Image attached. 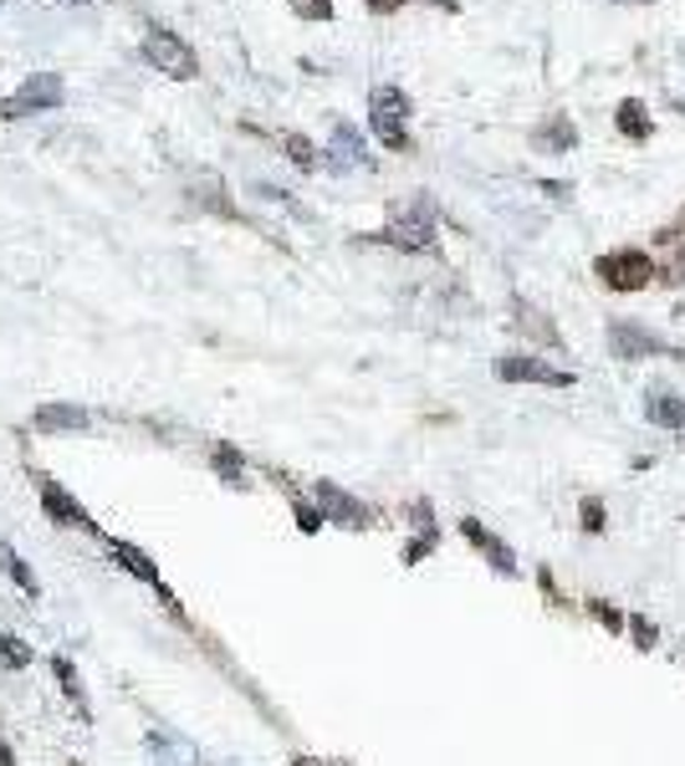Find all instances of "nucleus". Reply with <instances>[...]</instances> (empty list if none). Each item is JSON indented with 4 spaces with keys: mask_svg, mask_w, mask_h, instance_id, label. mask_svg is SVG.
Here are the masks:
<instances>
[{
    "mask_svg": "<svg viewBox=\"0 0 685 766\" xmlns=\"http://www.w3.org/2000/svg\"><path fill=\"white\" fill-rule=\"evenodd\" d=\"M31 481H36V506H42V516L52 521V527H57V531H82V537H98V542H103V527L92 521V511L77 502L72 491L61 486L57 475L36 471Z\"/></svg>",
    "mask_w": 685,
    "mask_h": 766,
    "instance_id": "f257e3e1",
    "label": "nucleus"
},
{
    "mask_svg": "<svg viewBox=\"0 0 685 766\" xmlns=\"http://www.w3.org/2000/svg\"><path fill=\"white\" fill-rule=\"evenodd\" d=\"M138 57L149 61L154 72L175 77V82H194V77H200V57H194V46L184 42L179 31L149 26L144 31V42H138Z\"/></svg>",
    "mask_w": 685,
    "mask_h": 766,
    "instance_id": "f03ea898",
    "label": "nucleus"
},
{
    "mask_svg": "<svg viewBox=\"0 0 685 766\" xmlns=\"http://www.w3.org/2000/svg\"><path fill=\"white\" fill-rule=\"evenodd\" d=\"M103 552H108V562H113L119 573H128L134 583H144V588L159 593V604H165L169 613H175V619L184 613V608H179V598H175V588H169L165 573H159V562H154L138 542H128V537H103Z\"/></svg>",
    "mask_w": 685,
    "mask_h": 766,
    "instance_id": "7ed1b4c3",
    "label": "nucleus"
},
{
    "mask_svg": "<svg viewBox=\"0 0 685 766\" xmlns=\"http://www.w3.org/2000/svg\"><path fill=\"white\" fill-rule=\"evenodd\" d=\"M67 103V82L57 72H31L11 98H0V119H31V113H57Z\"/></svg>",
    "mask_w": 685,
    "mask_h": 766,
    "instance_id": "20e7f679",
    "label": "nucleus"
},
{
    "mask_svg": "<svg viewBox=\"0 0 685 766\" xmlns=\"http://www.w3.org/2000/svg\"><path fill=\"white\" fill-rule=\"evenodd\" d=\"M373 240H384V246H394V251H435V200L419 194L415 205L400 210L394 225H384Z\"/></svg>",
    "mask_w": 685,
    "mask_h": 766,
    "instance_id": "39448f33",
    "label": "nucleus"
},
{
    "mask_svg": "<svg viewBox=\"0 0 685 766\" xmlns=\"http://www.w3.org/2000/svg\"><path fill=\"white\" fill-rule=\"evenodd\" d=\"M369 128L384 148H409V103H404L400 88L369 92Z\"/></svg>",
    "mask_w": 685,
    "mask_h": 766,
    "instance_id": "423d86ee",
    "label": "nucleus"
},
{
    "mask_svg": "<svg viewBox=\"0 0 685 766\" xmlns=\"http://www.w3.org/2000/svg\"><path fill=\"white\" fill-rule=\"evenodd\" d=\"M31 429L46 435V440H72V435H88L92 429V409L77 404V398H46L31 409Z\"/></svg>",
    "mask_w": 685,
    "mask_h": 766,
    "instance_id": "0eeeda50",
    "label": "nucleus"
},
{
    "mask_svg": "<svg viewBox=\"0 0 685 766\" xmlns=\"http://www.w3.org/2000/svg\"><path fill=\"white\" fill-rule=\"evenodd\" d=\"M313 506L323 511L328 527H348V531H369L373 527V506H363L358 496H348L338 481H313Z\"/></svg>",
    "mask_w": 685,
    "mask_h": 766,
    "instance_id": "6e6552de",
    "label": "nucleus"
},
{
    "mask_svg": "<svg viewBox=\"0 0 685 766\" xmlns=\"http://www.w3.org/2000/svg\"><path fill=\"white\" fill-rule=\"evenodd\" d=\"M598 277H604V286L609 292H640V286H650V277H655V261L644 251H609V256H598L594 266Z\"/></svg>",
    "mask_w": 685,
    "mask_h": 766,
    "instance_id": "1a4fd4ad",
    "label": "nucleus"
},
{
    "mask_svg": "<svg viewBox=\"0 0 685 766\" xmlns=\"http://www.w3.org/2000/svg\"><path fill=\"white\" fill-rule=\"evenodd\" d=\"M660 353H675L660 333H650V327H640V323H625V317H614L609 323V358H619V363H640V358H660Z\"/></svg>",
    "mask_w": 685,
    "mask_h": 766,
    "instance_id": "9d476101",
    "label": "nucleus"
},
{
    "mask_svg": "<svg viewBox=\"0 0 685 766\" xmlns=\"http://www.w3.org/2000/svg\"><path fill=\"white\" fill-rule=\"evenodd\" d=\"M323 169L328 174H348V169H373V159H369V144H363V133L353 128V123H333V138H328V148H323Z\"/></svg>",
    "mask_w": 685,
    "mask_h": 766,
    "instance_id": "9b49d317",
    "label": "nucleus"
},
{
    "mask_svg": "<svg viewBox=\"0 0 685 766\" xmlns=\"http://www.w3.org/2000/svg\"><path fill=\"white\" fill-rule=\"evenodd\" d=\"M496 379L502 383H542V388H573V373L568 369H552L548 358H527V353L496 358Z\"/></svg>",
    "mask_w": 685,
    "mask_h": 766,
    "instance_id": "f8f14e48",
    "label": "nucleus"
},
{
    "mask_svg": "<svg viewBox=\"0 0 685 766\" xmlns=\"http://www.w3.org/2000/svg\"><path fill=\"white\" fill-rule=\"evenodd\" d=\"M456 531H461L465 542H471L481 557H486V567H492V573H502V577L517 573V552H512V547L502 542V537H496V531L486 527L481 516H461V521H456Z\"/></svg>",
    "mask_w": 685,
    "mask_h": 766,
    "instance_id": "ddd939ff",
    "label": "nucleus"
},
{
    "mask_svg": "<svg viewBox=\"0 0 685 766\" xmlns=\"http://www.w3.org/2000/svg\"><path fill=\"white\" fill-rule=\"evenodd\" d=\"M46 669H52V679H57L61 700H67V706L77 710V721H82V725H92L88 685H82V669H77V660H72V654H52V660H46Z\"/></svg>",
    "mask_w": 685,
    "mask_h": 766,
    "instance_id": "4468645a",
    "label": "nucleus"
},
{
    "mask_svg": "<svg viewBox=\"0 0 685 766\" xmlns=\"http://www.w3.org/2000/svg\"><path fill=\"white\" fill-rule=\"evenodd\" d=\"M205 460H210V471L221 475V486H225V491H251V486H256V481H251V465H246V455H240L231 440H215Z\"/></svg>",
    "mask_w": 685,
    "mask_h": 766,
    "instance_id": "2eb2a0df",
    "label": "nucleus"
},
{
    "mask_svg": "<svg viewBox=\"0 0 685 766\" xmlns=\"http://www.w3.org/2000/svg\"><path fill=\"white\" fill-rule=\"evenodd\" d=\"M0 573L11 577V588L21 593V598H31V604L42 598V577H36V567L21 557V547L15 542H0Z\"/></svg>",
    "mask_w": 685,
    "mask_h": 766,
    "instance_id": "dca6fc26",
    "label": "nucleus"
},
{
    "mask_svg": "<svg viewBox=\"0 0 685 766\" xmlns=\"http://www.w3.org/2000/svg\"><path fill=\"white\" fill-rule=\"evenodd\" d=\"M190 200H194L200 210H210V215H225V221H236V205L225 200L221 174H194V179H190Z\"/></svg>",
    "mask_w": 685,
    "mask_h": 766,
    "instance_id": "f3484780",
    "label": "nucleus"
},
{
    "mask_svg": "<svg viewBox=\"0 0 685 766\" xmlns=\"http://www.w3.org/2000/svg\"><path fill=\"white\" fill-rule=\"evenodd\" d=\"M650 425L660 429H685V398L681 394H665V388H650Z\"/></svg>",
    "mask_w": 685,
    "mask_h": 766,
    "instance_id": "a211bd4d",
    "label": "nucleus"
},
{
    "mask_svg": "<svg viewBox=\"0 0 685 766\" xmlns=\"http://www.w3.org/2000/svg\"><path fill=\"white\" fill-rule=\"evenodd\" d=\"M31 664H36V649L21 634H11V629H0V669L5 675H26Z\"/></svg>",
    "mask_w": 685,
    "mask_h": 766,
    "instance_id": "6ab92c4d",
    "label": "nucleus"
},
{
    "mask_svg": "<svg viewBox=\"0 0 685 766\" xmlns=\"http://www.w3.org/2000/svg\"><path fill=\"white\" fill-rule=\"evenodd\" d=\"M512 312H517V327H521V333H532V338H542V342H548V348H563V338H558V327H552V323H542V312H537V307H527V302H517V307H512Z\"/></svg>",
    "mask_w": 685,
    "mask_h": 766,
    "instance_id": "aec40b11",
    "label": "nucleus"
},
{
    "mask_svg": "<svg viewBox=\"0 0 685 766\" xmlns=\"http://www.w3.org/2000/svg\"><path fill=\"white\" fill-rule=\"evenodd\" d=\"M532 144H537V148H558V154H568V148L579 144V133H573V123H568V119H552V128H537V133H532Z\"/></svg>",
    "mask_w": 685,
    "mask_h": 766,
    "instance_id": "412c9836",
    "label": "nucleus"
},
{
    "mask_svg": "<svg viewBox=\"0 0 685 766\" xmlns=\"http://www.w3.org/2000/svg\"><path fill=\"white\" fill-rule=\"evenodd\" d=\"M625 634L635 639V649H640V654H655V649H660V629L644 619V613H625Z\"/></svg>",
    "mask_w": 685,
    "mask_h": 766,
    "instance_id": "4be33fe9",
    "label": "nucleus"
},
{
    "mask_svg": "<svg viewBox=\"0 0 685 766\" xmlns=\"http://www.w3.org/2000/svg\"><path fill=\"white\" fill-rule=\"evenodd\" d=\"M292 521H297L302 537H317V531L328 527V521H323V511L313 506V496H297V491H292Z\"/></svg>",
    "mask_w": 685,
    "mask_h": 766,
    "instance_id": "5701e85b",
    "label": "nucleus"
},
{
    "mask_svg": "<svg viewBox=\"0 0 685 766\" xmlns=\"http://www.w3.org/2000/svg\"><path fill=\"white\" fill-rule=\"evenodd\" d=\"M435 547H440V531H415V537H409V542H404L400 562H404V567H419V562L430 557Z\"/></svg>",
    "mask_w": 685,
    "mask_h": 766,
    "instance_id": "b1692460",
    "label": "nucleus"
},
{
    "mask_svg": "<svg viewBox=\"0 0 685 766\" xmlns=\"http://www.w3.org/2000/svg\"><path fill=\"white\" fill-rule=\"evenodd\" d=\"M675 256H665V261L655 266V277L665 281V286H685V240H681V230H675Z\"/></svg>",
    "mask_w": 685,
    "mask_h": 766,
    "instance_id": "393cba45",
    "label": "nucleus"
},
{
    "mask_svg": "<svg viewBox=\"0 0 685 766\" xmlns=\"http://www.w3.org/2000/svg\"><path fill=\"white\" fill-rule=\"evenodd\" d=\"M619 133H629V138H650V119H644V103H619Z\"/></svg>",
    "mask_w": 685,
    "mask_h": 766,
    "instance_id": "a878e982",
    "label": "nucleus"
},
{
    "mask_svg": "<svg viewBox=\"0 0 685 766\" xmlns=\"http://www.w3.org/2000/svg\"><path fill=\"white\" fill-rule=\"evenodd\" d=\"M579 527L588 531V537H598V531L609 527V511H604L598 496H583V502H579Z\"/></svg>",
    "mask_w": 685,
    "mask_h": 766,
    "instance_id": "bb28decb",
    "label": "nucleus"
},
{
    "mask_svg": "<svg viewBox=\"0 0 685 766\" xmlns=\"http://www.w3.org/2000/svg\"><path fill=\"white\" fill-rule=\"evenodd\" d=\"M282 148H287V159L297 164V169H317V148H313V138H302V133H287Z\"/></svg>",
    "mask_w": 685,
    "mask_h": 766,
    "instance_id": "cd10ccee",
    "label": "nucleus"
},
{
    "mask_svg": "<svg viewBox=\"0 0 685 766\" xmlns=\"http://www.w3.org/2000/svg\"><path fill=\"white\" fill-rule=\"evenodd\" d=\"M588 613H594V619L604 623L609 634H625V613H619V608H614L609 598H588Z\"/></svg>",
    "mask_w": 685,
    "mask_h": 766,
    "instance_id": "c85d7f7f",
    "label": "nucleus"
},
{
    "mask_svg": "<svg viewBox=\"0 0 685 766\" xmlns=\"http://www.w3.org/2000/svg\"><path fill=\"white\" fill-rule=\"evenodd\" d=\"M302 21H333V0H287Z\"/></svg>",
    "mask_w": 685,
    "mask_h": 766,
    "instance_id": "c756f323",
    "label": "nucleus"
},
{
    "mask_svg": "<svg viewBox=\"0 0 685 766\" xmlns=\"http://www.w3.org/2000/svg\"><path fill=\"white\" fill-rule=\"evenodd\" d=\"M409 527H415V531H435V506L430 502H409Z\"/></svg>",
    "mask_w": 685,
    "mask_h": 766,
    "instance_id": "7c9ffc66",
    "label": "nucleus"
},
{
    "mask_svg": "<svg viewBox=\"0 0 685 766\" xmlns=\"http://www.w3.org/2000/svg\"><path fill=\"white\" fill-rule=\"evenodd\" d=\"M0 766H21V756H15V741H11V731L0 725Z\"/></svg>",
    "mask_w": 685,
    "mask_h": 766,
    "instance_id": "2f4dec72",
    "label": "nucleus"
},
{
    "mask_svg": "<svg viewBox=\"0 0 685 766\" xmlns=\"http://www.w3.org/2000/svg\"><path fill=\"white\" fill-rule=\"evenodd\" d=\"M542 194H552L558 205H568V200H573V184H563V179H552V184H542Z\"/></svg>",
    "mask_w": 685,
    "mask_h": 766,
    "instance_id": "473e14b6",
    "label": "nucleus"
},
{
    "mask_svg": "<svg viewBox=\"0 0 685 766\" xmlns=\"http://www.w3.org/2000/svg\"><path fill=\"white\" fill-rule=\"evenodd\" d=\"M61 5H88V0H61Z\"/></svg>",
    "mask_w": 685,
    "mask_h": 766,
    "instance_id": "72a5a7b5",
    "label": "nucleus"
},
{
    "mask_svg": "<svg viewBox=\"0 0 685 766\" xmlns=\"http://www.w3.org/2000/svg\"><path fill=\"white\" fill-rule=\"evenodd\" d=\"M67 766H82V762H67Z\"/></svg>",
    "mask_w": 685,
    "mask_h": 766,
    "instance_id": "f704fd0d",
    "label": "nucleus"
}]
</instances>
